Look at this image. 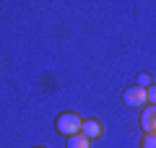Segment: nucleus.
I'll list each match as a JSON object with an SVG mask.
<instances>
[{
	"mask_svg": "<svg viewBox=\"0 0 156 148\" xmlns=\"http://www.w3.org/2000/svg\"><path fill=\"white\" fill-rule=\"evenodd\" d=\"M81 125H83V117H78L76 112H62V115L55 120L57 132H60V135H65V138L78 135V132H81Z\"/></svg>",
	"mask_w": 156,
	"mask_h": 148,
	"instance_id": "f257e3e1",
	"label": "nucleus"
},
{
	"mask_svg": "<svg viewBox=\"0 0 156 148\" xmlns=\"http://www.w3.org/2000/svg\"><path fill=\"white\" fill-rule=\"evenodd\" d=\"M122 101H125L128 107H133V109L146 107V104H148V99H146V88H140V86L125 88V91H122Z\"/></svg>",
	"mask_w": 156,
	"mask_h": 148,
	"instance_id": "f03ea898",
	"label": "nucleus"
},
{
	"mask_svg": "<svg viewBox=\"0 0 156 148\" xmlns=\"http://www.w3.org/2000/svg\"><path fill=\"white\" fill-rule=\"evenodd\" d=\"M140 127H143L146 135H156V107L148 104L140 115Z\"/></svg>",
	"mask_w": 156,
	"mask_h": 148,
	"instance_id": "7ed1b4c3",
	"label": "nucleus"
},
{
	"mask_svg": "<svg viewBox=\"0 0 156 148\" xmlns=\"http://www.w3.org/2000/svg\"><path fill=\"white\" fill-rule=\"evenodd\" d=\"M81 135L89 138V140H96V138L101 135V122L99 120H83V125H81Z\"/></svg>",
	"mask_w": 156,
	"mask_h": 148,
	"instance_id": "20e7f679",
	"label": "nucleus"
},
{
	"mask_svg": "<svg viewBox=\"0 0 156 148\" xmlns=\"http://www.w3.org/2000/svg\"><path fill=\"white\" fill-rule=\"evenodd\" d=\"M89 138H83V135H81V132H78V135H73V138H68V143H65V146L68 148H89Z\"/></svg>",
	"mask_w": 156,
	"mask_h": 148,
	"instance_id": "39448f33",
	"label": "nucleus"
},
{
	"mask_svg": "<svg viewBox=\"0 0 156 148\" xmlns=\"http://www.w3.org/2000/svg\"><path fill=\"white\" fill-rule=\"evenodd\" d=\"M135 86L148 88V86H151V76H148V73H138V78H135Z\"/></svg>",
	"mask_w": 156,
	"mask_h": 148,
	"instance_id": "423d86ee",
	"label": "nucleus"
},
{
	"mask_svg": "<svg viewBox=\"0 0 156 148\" xmlns=\"http://www.w3.org/2000/svg\"><path fill=\"white\" fill-rule=\"evenodd\" d=\"M146 99H148V104H154V107H156V86H154V83L146 88Z\"/></svg>",
	"mask_w": 156,
	"mask_h": 148,
	"instance_id": "0eeeda50",
	"label": "nucleus"
},
{
	"mask_svg": "<svg viewBox=\"0 0 156 148\" xmlns=\"http://www.w3.org/2000/svg\"><path fill=\"white\" fill-rule=\"evenodd\" d=\"M140 148H156V135H146L143 143H140Z\"/></svg>",
	"mask_w": 156,
	"mask_h": 148,
	"instance_id": "6e6552de",
	"label": "nucleus"
},
{
	"mask_svg": "<svg viewBox=\"0 0 156 148\" xmlns=\"http://www.w3.org/2000/svg\"><path fill=\"white\" fill-rule=\"evenodd\" d=\"M37 148H42V146H37Z\"/></svg>",
	"mask_w": 156,
	"mask_h": 148,
	"instance_id": "1a4fd4ad",
	"label": "nucleus"
}]
</instances>
